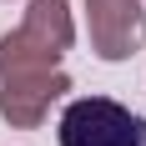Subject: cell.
Masks as SVG:
<instances>
[{"instance_id":"cell-1","label":"cell","mask_w":146,"mask_h":146,"mask_svg":"<svg viewBox=\"0 0 146 146\" xmlns=\"http://www.w3.org/2000/svg\"><path fill=\"white\" fill-rule=\"evenodd\" d=\"M60 146H146V116L111 96H76L56 121Z\"/></svg>"},{"instance_id":"cell-2","label":"cell","mask_w":146,"mask_h":146,"mask_svg":"<svg viewBox=\"0 0 146 146\" xmlns=\"http://www.w3.org/2000/svg\"><path fill=\"white\" fill-rule=\"evenodd\" d=\"M86 30L96 60L121 66L146 45V10L141 0H86Z\"/></svg>"},{"instance_id":"cell-3","label":"cell","mask_w":146,"mask_h":146,"mask_svg":"<svg viewBox=\"0 0 146 146\" xmlns=\"http://www.w3.org/2000/svg\"><path fill=\"white\" fill-rule=\"evenodd\" d=\"M71 91V76L60 71H30V76H5L0 81V121L15 126V131H35L50 106Z\"/></svg>"},{"instance_id":"cell-4","label":"cell","mask_w":146,"mask_h":146,"mask_svg":"<svg viewBox=\"0 0 146 146\" xmlns=\"http://www.w3.org/2000/svg\"><path fill=\"white\" fill-rule=\"evenodd\" d=\"M20 30H25L35 45H45V50L66 56V50L76 45V15H71V0H30Z\"/></svg>"},{"instance_id":"cell-5","label":"cell","mask_w":146,"mask_h":146,"mask_svg":"<svg viewBox=\"0 0 146 146\" xmlns=\"http://www.w3.org/2000/svg\"><path fill=\"white\" fill-rule=\"evenodd\" d=\"M56 66H60V56L45 50V45H35L20 25L0 35V81L5 76H30V71H56Z\"/></svg>"}]
</instances>
